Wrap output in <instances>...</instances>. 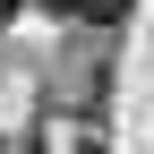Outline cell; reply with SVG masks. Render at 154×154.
<instances>
[{"label":"cell","mask_w":154,"mask_h":154,"mask_svg":"<svg viewBox=\"0 0 154 154\" xmlns=\"http://www.w3.org/2000/svg\"><path fill=\"white\" fill-rule=\"evenodd\" d=\"M69 154H111V146H103V137H77V146H69Z\"/></svg>","instance_id":"obj_3"},{"label":"cell","mask_w":154,"mask_h":154,"mask_svg":"<svg viewBox=\"0 0 154 154\" xmlns=\"http://www.w3.org/2000/svg\"><path fill=\"white\" fill-rule=\"evenodd\" d=\"M128 9H137V0H60V17H69V26H120Z\"/></svg>","instance_id":"obj_1"},{"label":"cell","mask_w":154,"mask_h":154,"mask_svg":"<svg viewBox=\"0 0 154 154\" xmlns=\"http://www.w3.org/2000/svg\"><path fill=\"white\" fill-rule=\"evenodd\" d=\"M17 9H26V0H0V34H9V26H17Z\"/></svg>","instance_id":"obj_2"}]
</instances>
